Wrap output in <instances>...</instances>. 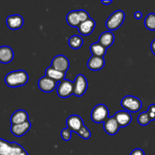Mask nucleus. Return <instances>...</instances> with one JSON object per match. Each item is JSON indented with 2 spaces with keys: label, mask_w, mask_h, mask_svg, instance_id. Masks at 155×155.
<instances>
[{
  "label": "nucleus",
  "mask_w": 155,
  "mask_h": 155,
  "mask_svg": "<svg viewBox=\"0 0 155 155\" xmlns=\"http://www.w3.org/2000/svg\"><path fill=\"white\" fill-rule=\"evenodd\" d=\"M29 76L24 70L12 71L5 77V82L9 87L15 88L23 86L28 82Z\"/></svg>",
  "instance_id": "nucleus-1"
},
{
  "label": "nucleus",
  "mask_w": 155,
  "mask_h": 155,
  "mask_svg": "<svg viewBox=\"0 0 155 155\" xmlns=\"http://www.w3.org/2000/svg\"><path fill=\"white\" fill-rule=\"evenodd\" d=\"M24 151L17 142H9L0 139V155H19Z\"/></svg>",
  "instance_id": "nucleus-2"
},
{
  "label": "nucleus",
  "mask_w": 155,
  "mask_h": 155,
  "mask_svg": "<svg viewBox=\"0 0 155 155\" xmlns=\"http://www.w3.org/2000/svg\"><path fill=\"white\" fill-rule=\"evenodd\" d=\"M125 20V13L122 10H117L112 13L105 23L109 30H116L122 25Z\"/></svg>",
  "instance_id": "nucleus-3"
},
{
  "label": "nucleus",
  "mask_w": 155,
  "mask_h": 155,
  "mask_svg": "<svg viewBox=\"0 0 155 155\" xmlns=\"http://www.w3.org/2000/svg\"><path fill=\"white\" fill-rule=\"evenodd\" d=\"M121 106L127 111L136 113L141 110L142 107V101L137 97L133 95H127L121 101Z\"/></svg>",
  "instance_id": "nucleus-4"
},
{
  "label": "nucleus",
  "mask_w": 155,
  "mask_h": 155,
  "mask_svg": "<svg viewBox=\"0 0 155 155\" xmlns=\"http://www.w3.org/2000/svg\"><path fill=\"white\" fill-rule=\"evenodd\" d=\"M109 117V110L105 104H99L95 106L91 114L92 121L96 124L104 122Z\"/></svg>",
  "instance_id": "nucleus-5"
},
{
  "label": "nucleus",
  "mask_w": 155,
  "mask_h": 155,
  "mask_svg": "<svg viewBox=\"0 0 155 155\" xmlns=\"http://www.w3.org/2000/svg\"><path fill=\"white\" fill-rule=\"evenodd\" d=\"M58 95L62 98H69L74 92V83L71 80H64L58 83L57 87Z\"/></svg>",
  "instance_id": "nucleus-6"
},
{
  "label": "nucleus",
  "mask_w": 155,
  "mask_h": 155,
  "mask_svg": "<svg viewBox=\"0 0 155 155\" xmlns=\"http://www.w3.org/2000/svg\"><path fill=\"white\" fill-rule=\"evenodd\" d=\"M74 83V95L76 96L80 97L84 95L88 88V81L86 77L83 74H78L76 77Z\"/></svg>",
  "instance_id": "nucleus-7"
},
{
  "label": "nucleus",
  "mask_w": 155,
  "mask_h": 155,
  "mask_svg": "<svg viewBox=\"0 0 155 155\" xmlns=\"http://www.w3.org/2000/svg\"><path fill=\"white\" fill-rule=\"evenodd\" d=\"M51 67L57 71H61L62 73H65L68 71L70 67V61L68 58L62 54L55 56L51 61Z\"/></svg>",
  "instance_id": "nucleus-8"
},
{
  "label": "nucleus",
  "mask_w": 155,
  "mask_h": 155,
  "mask_svg": "<svg viewBox=\"0 0 155 155\" xmlns=\"http://www.w3.org/2000/svg\"><path fill=\"white\" fill-rule=\"evenodd\" d=\"M58 86V82L52 79L49 78L47 76L41 77L38 82V86L39 89L44 92H51L56 89Z\"/></svg>",
  "instance_id": "nucleus-9"
},
{
  "label": "nucleus",
  "mask_w": 155,
  "mask_h": 155,
  "mask_svg": "<svg viewBox=\"0 0 155 155\" xmlns=\"http://www.w3.org/2000/svg\"><path fill=\"white\" fill-rule=\"evenodd\" d=\"M84 125L83 119L80 116L74 114L70 116L67 120V127L71 131L77 133L81 127Z\"/></svg>",
  "instance_id": "nucleus-10"
},
{
  "label": "nucleus",
  "mask_w": 155,
  "mask_h": 155,
  "mask_svg": "<svg viewBox=\"0 0 155 155\" xmlns=\"http://www.w3.org/2000/svg\"><path fill=\"white\" fill-rule=\"evenodd\" d=\"M120 126L114 116L109 117L104 122V130L108 135H116L120 130Z\"/></svg>",
  "instance_id": "nucleus-11"
},
{
  "label": "nucleus",
  "mask_w": 155,
  "mask_h": 155,
  "mask_svg": "<svg viewBox=\"0 0 155 155\" xmlns=\"http://www.w3.org/2000/svg\"><path fill=\"white\" fill-rule=\"evenodd\" d=\"M31 128V123L30 120L21 124H16V125H12L11 127V131L12 133L16 137H21L25 135Z\"/></svg>",
  "instance_id": "nucleus-12"
},
{
  "label": "nucleus",
  "mask_w": 155,
  "mask_h": 155,
  "mask_svg": "<svg viewBox=\"0 0 155 155\" xmlns=\"http://www.w3.org/2000/svg\"><path fill=\"white\" fill-rule=\"evenodd\" d=\"M24 18L20 15H9L6 19V24L11 30H18L24 25Z\"/></svg>",
  "instance_id": "nucleus-13"
},
{
  "label": "nucleus",
  "mask_w": 155,
  "mask_h": 155,
  "mask_svg": "<svg viewBox=\"0 0 155 155\" xmlns=\"http://www.w3.org/2000/svg\"><path fill=\"white\" fill-rule=\"evenodd\" d=\"M95 27V21L92 18H89L87 21L80 23L78 27L79 32L83 36H89L93 32Z\"/></svg>",
  "instance_id": "nucleus-14"
},
{
  "label": "nucleus",
  "mask_w": 155,
  "mask_h": 155,
  "mask_svg": "<svg viewBox=\"0 0 155 155\" xmlns=\"http://www.w3.org/2000/svg\"><path fill=\"white\" fill-rule=\"evenodd\" d=\"M115 119L117 121L120 127H126L131 123L132 116L130 112L127 110H120L114 115Z\"/></svg>",
  "instance_id": "nucleus-15"
},
{
  "label": "nucleus",
  "mask_w": 155,
  "mask_h": 155,
  "mask_svg": "<svg viewBox=\"0 0 155 155\" xmlns=\"http://www.w3.org/2000/svg\"><path fill=\"white\" fill-rule=\"evenodd\" d=\"M105 64V61L103 57H98V56L92 55L89 59L87 63V66L89 69L92 71H96L102 69Z\"/></svg>",
  "instance_id": "nucleus-16"
},
{
  "label": "nucleus",
  "mask_w": 155,
  "mask_h": 155,
  "mask_svg": "<svg viewBox=\"0 0 155 155\" xmlns=\"http://www.w3.org/2000/svg\"><path fill=\"white\" fill-rule=\"evenodd\" d=\"M27 120H29L28 114L24 110H18L14 112L10 119L12 125L23 124Z\"/></svg>",
  "instance_id": "nucleus-17"
},
{
  "label": "nucleus",
  "mask_w": 155,
  "mask_h": 155,
  "mask_svg": "<svg viewBox=\"0 0 155 155\" xmlns=\"http://www.w3.org/2000/svg\"><path fill=\"white\" fill-rule=\"evenodd\" d=\"M14 51L11 47L3 45L0 47V62L2 64H8L13 60Z\"/></svg>",
  "instance_id": "nucleus-18"
},
{
  "label": "nucleus",
  "mask_w": 155,
  "mask_h": 155,
  "mask_svg": "<svg viewBox=\"0 0 155 155\" xmlns=\"http://www.w3.org/2000/svg\"><path fill=\"white\" fill-rule=\"evenodd\" d=\"M114 39V35L111 31H106L100 35L98 42L107 48L113 45Z\"/></svg>",
  "instance_id": "nucleus-19"
},
{
  "label": "nucleus",
  "mask_w": 155,
  "mask_h": 155,
  "mask_svg": "<svg viewBox=\"0 0 155 155\" xmlns=\"http://www.w3.org/2000/svg\"><path fill=\"white\" fill-rule=\"evenodd\" d=\"M45 76H47V77H48L49 78L52 79V80L60 83L62 80H64L66 74L57 71V70L54 69V68L51 66L48 67V68H46V70H45Z\"/></svg>",
  "instance_id": "nucleus-20"
},
{
  "label": "nucleus",
  "mask_w": 155,
  "mask_h": 155,
  "mask_svg": "<svg viewBox=\"0 0 155 155\" xmlns=\"http://www.w3.org/2000/svg\"><path fill=\"white\" fill-rule=\"evenodd\" d=\"M89 50H90L92 55L98 56V57L104 58L106 52H107V48L103 46L102 45H101L99 42H94V43H92L90 45Z\"/></svg>",
  "instance_id": "nucleus-21"
},
{
  "label": "nucleus",
  "mask_w": 155,
  "mask_h": 155,
  "mask_svg": "<svg viewBox=\"0 0 155 155\" xmlns=\"http://www.w3.org/2000/svg\"><path fill=\"white\" fill-rule=\"evenodd\" d=\"M67 22L70 26L74 27H78L80 24V18H79L78 11H71L67 15Z\"/></svg>",
  "instance_id": "nucleus-22"
},
{
  "label": "nucleus",
  "mask_w": 155,
  "mask_h": 155,
  "mask_svg": "<svg viewBox=\"0 0 155 155\" xmlns=\"http://www.w3.org/2000/svg\"><path fill=\"white\" fill-rule=\"evenodd\" d=\"M83 39L79 35H74L68 39V44L70 47L74 49H79L83 45Z\"/></svg>",
  "instance_id": "nucleus-23"
},
{
  "label": "nucleus",
  "mask_w": 155,
  "mask_h": 155,
  "mask_svg": "<svg viewBox=\"0 0 155 155\" xmlns=\"http://www.w3.org/2000/svg\"><path fill=\"white\" fill-rule=\"evenodd\" d=\"M145 26L148 30L151 31L155 30V14L150 13L146 16L145 19Z\"/></svg>",
  "instance_id": "nucleus-24"
},
{
  "label": "nucleus",
  "mask_w": 155,
  "mask_h": 155,
  "mask_svg": "<svg viewBox=\"0 0 155 155\" xmlns=\"http://www.w3.org/2000/svg\"><path fill=\"white\" fill-rule=\"evenodd\" d=\"M137 120H138V123H139L141 126L145 127V126L148 125V124H150L151 120V118H150L149 115H148V112L146 111V112H142V113H141L138 116Z\"/></svg>",
  "instance_id": "nucleus-25"
},
{
  "label": "nucleus",
  "mask_w": 155,
  "mask_h": 155,
  "mask_svg": "<svg viewBox=\"0 0 155 155\" xmlns=\"http://www.w3.org/2000/svg\"><path fill=\"white\" fill-rule=\"evenodd\" d=\"M77 133L78 134V136H80V137L82 138V139H86V140H87V139H89V138L91 137L90 130H89L85 125H83V127H81V129H80Z\"/></svg>",
  "instance_id": "nucleus-26"
},
{
  "label": "nucleus",
  "mask_w": 155,
  "mask_h": 155,
  "mask_svg": "<svg viewBox=\"0 0 155 155\" xmlns=\"http://www.w3.org/2000/svg\"><path fill=\"white\" fill-rule=\"evenodd\" d=\"M61 138L63 139L64 141H70L71 139V131L68 128L63 129L61 132Z\"/></svg>",
  "instance_id": "nucleus-27"
},
{
  "label": "nucleus",
  "mask_w": 155,
  "mask_h": 155,
  "mask_svg": "<svg viewBox=\"0 0 155 155\" xmlns=\"http://www.w3.org/2000/svg\"><path fill=\"white\" fill-rule=\"evenodd\" d=\"M78 15H79V18H80V23L87 21V20L90 18L89 14H88V12H86V10H83V9L78 10Z\"/></svg>",
  "instance_id": "nucleus-28"
},
{
  "label": "nucleus",
  "mask_w": 155,
  "mask_h": 155,
  "mask_svg": "<svg viewBox=\"0 0 155 155\" xmlns=\"http://www.w3.org/2000/svg\"><path fill=\"white\" fill-rule=\"evenodd\" d=\"M147 112H148L151 121L155 120V104H151V105H149Z\"/></svg>",
  "instance_id": "nucleus-29"
},
{
  "label": "nucleus",
  "mask_w": 155,
  "mask_h": 155,
  "mask_svg": "<svg viewBox=\"0 0 155 155\" xmlns=\"http://www.w3.org/2000/svg\"><path fill=\"white\" fill-rule=\"evenodd\" d=\"M130 155H145V154L142 149H141V148H136V149H134L131 153H130Z\"/></svg>",
  "instance_id": "nucleus-30"
},
{
  "label": "nucleus",
  "mask_w": 155,
  "mask_h": 155,
  "mask_svg": "<svg viewBox=\"0 0 155 155\" xmlns=\"http://www.w3.org/2000/svg\"><path fill=\"white\" fill-rule=\"evenodd\" d=\"M134 16H135V18H136V19L139 20L142 18V13L139 11V12H136V13H135Z\"/></svg>",
  "instance_id": "nucleus-31"
},
{
  "label": "nucleus",
  "mask_w": 155,
  "mask_h": 155,
  "mask_svg": "<svg viewBox=\"0 0 155 155\" xmlns=\"http://www.w3.org/2000/svg\"><path fill=\"white\" fill-rule=\"evenodd\" d=\"M151 51H152L153 54H154L155 55V39L152 41V42H151Z\"/></svg>",
  "instance_id": "nucleus-32"
},
{
  "label": "nucleus",
  "mask_w": 155,
  "mask_h": 155,
  "mask_svg": "<svg viewBox=\"0 0 155 155\" xmlns=\"http://www.w3.org/2000/svg\"><path fill=\"white\" fill-rule=\"evenodd\" d=\"M101 3L104 5H108L110 3H112L111 0H109V1H104V0H101Z\"/></svg>",
  "instance_id": "nucleus-33"
},
{
  "label": "nucleus",
  "mask_w": 155,
  "mask_h": 155,
  "mask_svg": "<svg viewBox=\"0 0 155 155\" xmlns=\"http://www.w3.org/2000/svg\"><path fill=\"white\" fill-rule=\"evenodd\" d=\"M19 155H28V154H27V151H26L25 150H24V151H23L22 153H21V154H20Z\"/></svg>",
  "instance_id": "nucleus-34"
}]
</instances>
